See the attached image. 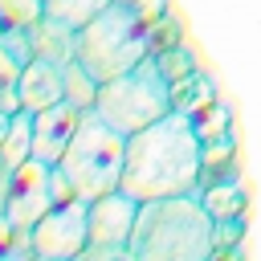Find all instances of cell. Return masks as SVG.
I'll return each instance as SVG.
<instances>
[{"mask_svg":"<svg viewBox=\"0 0 261 261\" xmlns=\"http://www.w3.org/2000/svg\"><path fill=\"white\" fill-rule=\"evenodd\" d=\"M200 135L184 110H171L155 118L151 126L126 135V167L122 184L139 204L184 196L200 188Z\"/></svg>","mask_w":261,"mask_h":261,"instance_id":"6da1fadb","label":"cell"},{"mask_svg":"<svg viewBox=\"0 0 261 261\" xmlns=\"http://www.w3.org/2000/svg\"><path fill=\"white\" fill-rule=\"evenodd\" d=\"M126 249L135 261H216V220L196 192L143 200Z\"/></svg>","mask_w":261,"mask_h":261,"instance_id":"7a4b0ae2","label":"cell"},{"mask_svg":"<svg viewBox=\"0 0 261 261\" xmlns=\"http://www.w3.org/2000/svg\"><path fill=\"white\" fill-rule=\"evenodd\" d=\"M57 167L69 175V184L77 188L82 200L114 192L122 184V167H126V135L114 130L98 110H82V122Z\"/></svg>","mask_w":261,"mask_h":261,"instance_id":"3957f363","label":"cell"},{"mask_svg":"<svg viewBox=\"0 0 261 261\" xmlns=\"http://www.w3.org/2000/svg\"><path fill=\"white\" fill-rule=\"evenodd\" d=\"M147 53V20L126 8V4H106L90 24L77 29V61L98 77L110 82L118 73H126L130 65H139Z\"/></svg>","mask_w":261,"mask_h":261,"instance_id":"277c9868","label":"cell"},{"mask_svg":"<svg viewBox=\"0 0 261 261\" xmlns=\"http://www.w3.org/2000/svg\"><path fill=\"white\" fill-rule=\"evenodd\" d=\"M94 110L122 135H135L143 126H151L155 118L171 114L175 110V94H171V82L163 77L159 61L155 57H143L139 65H130L126 73L110 77L98 86V102Z\"/></svg>","mask_w":261,"mask_h":261,"instance_id":"5b68a950","label":"cell"},{"mask_svg":"<svg viewBox=\"0 0 261 261\" xmlns=\"http://www.w3.org/2000/svg\"><path fill=\"white\" fill-rule=\"evenodd\" d=\"M29 253L33 257H53V261H73L90 245V200H69L49 208L33 228H29Z\"/></svg>","mask_w":261,"mask_h":261,"instance_id":"8992f818","label":"cell"},{"mask_svg":"<svg viewBox=\"0 0 261 261\" xmlns=\"http://www.w3.org/2000/svg\"><path fill=\"white\" fill-rule=\"evenodd\" d=\"M53 208V167L41 159H24L12 175H8V192H4V216L8 224L29 237V228Z\"/></svg>","mask_w":261,"mask_h":261,"instance_id":"52a82bcc","label":"cell"},{"mask_svg":"<svg viewBox=\"0 0 261 261\" xmlns=\"http://www.w3.org/2000/svg\"><path fill=\"white\" fill-rule=\"evenodd\" d=\"M77 122H82V110L69 98L37 110L33 114V159L57 167L61 155H65V147H69V139H73V130H77Z\"/></svg>","mask_w":261,"mask_h":261,"instance_id":"ba28073f","label":"cell"},{"mask_svg":"<svg viewBox=\"0 0 261 261\" xmlns=\"http://www.w3.org/2000/svg\"><path fill=\"white\" fill-rule=\"evenodd\" d=\"M139 216V200L126 188L102 192L90 200V245H126Z\"/></svg>","mask_w":261,"mask_h":261,"instance_id":"9c48e42d","label":"cell"},{"mask_svg":"<svg viewBox=\"0 0 261 261\" xmlns=\"http://www.w3.org/2000/svg\"><path fill=\"white\" fill-rule=\"evenodd\" d=\"M61 98H65V73H61V65L49 61V57H29L20 65V73H16V106L29 110V114H37V110H45V106H53Z\"/></svg>","mask_w":261,"mask_h":261,"instance_id":"30bf717a","label":"cell"},{"mask_svg":"<svg viewBox=\"0 0 261 261\" xmlns=\"http://www.w3.org/2000/svg\"><path fill=\"white\" fill-rule=\"evenodd\" d=\"M24 33H29V49H33V57H49V61H57V65H65V61L77 57V29L61 24V20L45 16V12H41Z\"/></svg>","mask_w":261,"mask_h":261,"instance_id":"8fae6325","label":"cell"},{"mask_svg":"<svg viewBox=\"0 0 261 261\" xmlns=\"http://www.w3.org/2000/svg\"><path fill=\"white\" fill-rule=\"evenodd\" d=\"M196 196L204 200V208L212 212V220H232V216L249 212V188H245V179H216V184L200 188Z\"/></svg>","mask_w":261,"mask_h":261,"instance_id":"7c38bea8","label":"cell"},{"mask_svg":"<svg viewBox=\"0 0 261 261\" xmlns=\"http://www.w3.org/2000/svg\"><path fill=\"white\" fill-rule=\"evenodd\" d=\"M24 159H33V114L16 106V114L8 118V130L0 139V167L16 171Z\"/></svg>","mask_w":261,"mask_h":261,"instance_id":"4fadbf2b","label":"cell"},{"mask_svg":"<svg viewBox=\"0 0 261 261\" xmlns=\"http://www.w3.org/2000/svg\"><path fill=\"white\" fill-rule=\"evenodd\" d=\"M171 94H175V110H184V114H196V110H204L208 102L220 98V90H216V82H212L208 69H200V73H192L188 82L171 86Z\"/></svg>","mask_w":261,"mask_h":261,"instance_id":"5bb4252c","label":"cell"},{"mask_svg":"<svg viewBox=\"0 0 261 261\" xmlns=\"http://www.w3.org/2000/svg\"><path fill=\"white\" fill-rule=\"evenodd\" d=\"M61 73H65V98L77 106V110H94V102H98V77L73 57V61H65L61 65Z\"/></svg>","mask_w":261,"mask_h":261,"instance_id":"9a60e30c","label":"cell"},{"mask_svg":"<svg viewBox=\"0 0 261 261\" xmlns=\"http://www.w3.org/2000/svg\"><path fill=\"white\" fill-rule=\"evenodd\" d=\"M106 4H114V0H41V8H45V16H53V20H61V24H69V29H82V24H90Z\"/></svg>","mask_w":261,"mask_h":261,"instance_id":"2e32d148","label":"cell"},{"mask_svg":"<svg viewBox=\"0 0 261 261\" xmlns=\"http://www.w3.org/2000/svg\"><path fill=\"white\" fill-rule=\"evenodd\" d=\"M155 61H159V69H163V77H167L171 86H179V82H188L192 73L204 69L200 57H196V49H192L188 41H179V45L167 49V53H155Z\"/></svg>","mask_w":261,"mask_h":261,"instance_id":"e0dca14e","label":"cell"},{"mask_svg":"<svg viewBox=\"0 0 261 261\" xmlns=\"http://www.w3.org/2000/svg\"><path fill=\"white\" fill-rule=\"evenodd\" d=\"M179 41H188V37H184V20H179L175 12H163V16H155V20L147 24V53H151V57L175 49Z\"/></svg>","mask_w":261,"mask_h":261,"instance_id":"ac0fdd59","label":"cell"},{"mask_svg":"<svg viewBox=\"0 0 261 261\" xmlns=\"http://www.w3.org/2000/svg\"><path fill=\"white\" fill-rule=\"evenodd\" d=\"M188 118H192V126H196V135H200V139H216V135L232 130V110H228V102H224V98L208 102L204 110H196V114H188Z\"/></svg>","mask_w":261,"mask_h":261,"instance_id":"d6986e66","label":"cell"},{"mask_svg":"<svg viewBox=\"0 0 261 261\" xmlns=\"http://www.w3.org/2000/svg\"><path fill=\"white\" fill-rule=\"evenodd\" d=\"M73 261H135L126 245H86Z\"/></svg>","mask_w":261,"mask_h":261,"instance_id":"ffe728a7","label":"cell"},{"mask_svg":"<svg viewBox=\"0 0 261 261\" xmlns=\"http://www.w3.org/2000/svg\"><path fill=\"white\" fill-rule=\"evenodd\" d=\"M118 4H126V8H135L147 24L155 20V16H163V12H171V4L167 0H118Z\"/></svg>","mask_w":261,"mask_h":261,"instance_id":"44dd1931","label":"cell"},{"mask_svg":"<svg viewBox=\"0 0 261 261\" xmlns=\"http://www.w3.org/2000/svg\"><path fill=\"white\" fill-rule=\"evenodd\" d=\"M29 257H33L29 249H24V253H16V249H8V253H0V261H29Z\"/></svg>","mask_w":261,"mask_h":261,"instance_id":"7402d4cb","label":"cell"},{"mask_svg":"<svg viewBox=\"0 0 261 261\" xmlns=\"http://www.w3.org/2000/svg\"><path fill=\"white\" fill-rule=\"evenodd\" d=\"M29 261H53V257H29Z\"/></svg>","mask_w":261,"mask_h":261,"instance_id":"603a6c76","label":"cell"}]
</instances>
